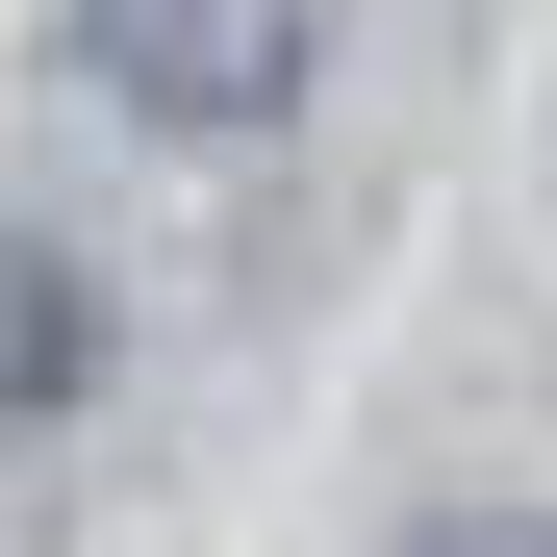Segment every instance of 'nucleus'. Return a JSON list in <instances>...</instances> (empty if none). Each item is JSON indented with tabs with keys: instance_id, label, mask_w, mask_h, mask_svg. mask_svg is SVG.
Segmentation results:
<instances>
[{
	"instance_id": "f257e3e1",
	"label": "nucleus",
	"mask_w": 557,
	"mask_h": 557,
	"mask_svg": "<svg viewBox=\"0 0 557 557\" xmlns=\"http://www.w3.org/2000/svg\"><path fill=\"white\" fill-rule=\"evenodd\" d=\"M76 76H102L127 127L228 152V127H278V102L330 76V0H76Z\"/></svg>"
},
{
	"instance_id": "f03ea898",
	"label": "nucleus",
	"mask_w": 557,
	"mask_h": 557,
	"mask_svg": "<svg viewBox=\"0 0 557 557\" xmlns=\"http://www.w3.org/2000/svg\"><path fill=\"white\" fill-rule=\"evenodd\" d=\"M76 381H102V278H76L51 228H0V431L76 406Z\"/></svg>"
},
{
	"instance_id": "7ed1b4c3",
	"label": "nucleus",
	"mask_w": 557,
	"mask_h": 557,
	"mask_svg": "<svg viewBox=\"0 0 557 557\" xmlns=\"http://www.w3.org/2000/svg\"><path fill=\"white\" fill-rule=\"evenodd\" d=\"M406 557H557V507H456V532H406Z\"/></svg>"
}]
</instances>
